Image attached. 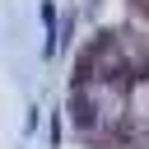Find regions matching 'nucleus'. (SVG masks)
Returning <instances> with one entry per match:
<instances>
[{"instance_id": "obj_1", "label": "nucleus", "mask_w": 149, "mask_h": 149, "mask_svg": "<svg viewBox=\"0 0 149 149\" xmlns=\"http://www.w3.org/2000/svg\"><path fill=\"white\" fill-rule=\"evenodd\" d=\"M135 116H140V121H149V84H140V88H135Z\"/></svg>"}]
</instances>
